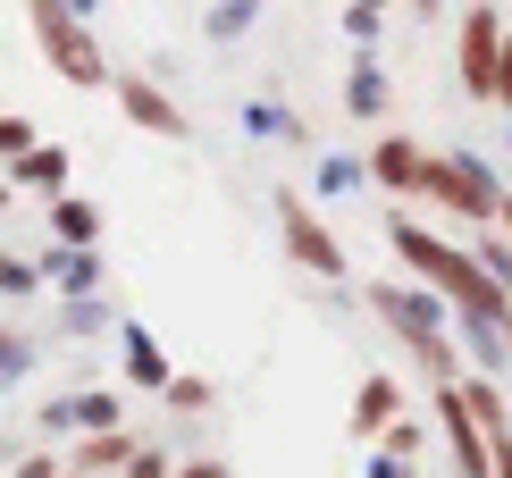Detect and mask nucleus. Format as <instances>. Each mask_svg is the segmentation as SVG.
<instances>
[{"instance_id": "obj_3", "label": "nucleus", "mask_w": 512, "mask_h": 478, "mask_svg": "<svg viewBox=\"0 0 512 478\" xmlns=\"http://www.w3.org/2000/svg\"><path fill=\"white\" fill-rule=\"evenodd\" d=\"M26 17H34V42H42V68L51 76H68L76 93H101V84H110V59H101V42H93V17H76L68 0H26Z\"/></svg>"}, {"instance_id": "obj_35", "label": "nucleus", "mask_w": 512, "mask_h": 478, "mask_svg": "<svg viewBox=\"0 0 512 478\" xmlns=\"http://www.w3.org/2000/svg\"><path fill=\"white\" fill-rule=\"evenodd\" d=\"M412 9H420V17H437V9H445V0H412Z\"/></svg>"}, {"instance_id": "obj_31", "label": "nucleus", "mask_w": 512, "mask_h": 478, "mask_svg": "<svg viewBox=\"0 0 512 478\" xmlns=\"http://www.w3.org/2000/svg\"><path fill=\"white\" fill-rule=\"evenodd\" d=\"M177 478H227V462H177Z\"/></svg>"}, {"instance_id": "obj_16", "label": "nucleus", "mask_w": 512, "mask_h": 478, "mask_svg": "<svg viewBox=\"0 0 512 478\" xmlns=\"http://www.w3.org/2000/svg\"><path fill=\"white\" fill-rule=\"evenodd\" d=\"M345 110H353V118H387V110H395V84L378 76L370 59H353V76H345Z\"/></svg>"}, {"instance_id": "obj_14", "label": "nucleus", "mask_w": 512, "mask_h": 478, "mask_svg": "<svg viewBox=\"0 0 512 478\" xmlns=\"http://www.w3.org/2000/svg\"><path fill=\"white\" fill-rule=\"evenodd\" d=\"M143 437L135 428H93V437H84L76 453H68V470H84V478H101V470H126V453H135Z\"/></svg>"}, {"instance_id": "obj_13", "label": "nucleus", "mask_w": 512, "mask_h": 478, "mask_svg": "<svg viewBox=\"0 0 512 478\" xmlns=\"http://www.w3.org/2000/svg\"><path fill=\"white\" fill-rule=\"evenodd\" d=\"M387 420H403V378H361V395H353V437H378Z\"/></svg>"}, {"instance_id": "obj_6", "label": "nucleus", "mask_w": 512, "mask_h": 478, "mask_svg": "<svg viewBox=\"0 0 512 478\" xmlns=\"http://www.w3.org/2000/svg\"><path fill=\"white\" fill-rule=\"evenodd\" d=\"M496 51H504V17L487 9V0H471V17H462V42H454V68H462V84H471V101L496 93Z\"/></svg>"}, {"instance_id": "obj_21", "label": "nucleus", "mask_w": 512, "mask_h": 478, "mask_svg": "<svg viewBox=\"0 0 512 478\" xmlns=\"http://www.w3.org/2000/svg\"><path fill=\"white\" fill-rule=\"evenodd\" d=\"M252 9H261V0H219V9H210V42H236L252 26Z\"/></svg>"}, {"instance_id": "obj_28", "label": "nucleus", "mask_w": 512, "mask_h": 478, "mask_svg": "<svg viewBox=\"0 0 512 478\" xmlns=\"http://www.w3.org/2000/svg\"><path fill=\"white\" fill-rule=\"evenodd\" d=\"M487 101H496V110H512V26H504V51H496V93H487Z\"/></svg>"}, {"instance_id": "obj_27", "label": "nucleus", "mask_w": 512, "mask_h": 478, "mask_svg": "<svg viewBox=\"0 0 512 478\" xmlns=\"http://www.w3.org/2000/svg\"><path fill=\"white\" fill-rule=\"evenodd\" d=\"M168 411H210V378H168Z\"/></svg>"}, {"instance_id": "obj_18", "label": "nucleus", "mask_w": 512, "mask_h": 478, "mask_svg": "<svg viewBox=\"0 0 512 478\" xmlns=\"http://www.w3.org/2000/svg\"><path fill=\"white\" fill-rule=\"evenodd\" d=\"M244 126H252V135H277V143H311V126L294 118L286 101H252V110H244Z\"/></svg>"}, {"instance_id": "obj_12", "label": "nucleus", "mask_w": 512, "mask_h": 478, "mask_svg": "<svg viewBox=\"0 0 512 478\" xmlns=\"http://www.w3.org/2000/svg\"><path fill=\"white\" fill-rule=\"evenodd\" d=\"M0 177H9V185H26V193H42V202H51V193H68V151H59V143H34V151H17V160L0 168Z\"/></svg>"}, {"instance_id": "obj_34", "label": "nucleus", "mask_w": 512, "mask_h": 478, "mask_svg": "<svg viewBox=\"0 0 512 478\" xmlns=\"http://www.w3.org/2000/svg\"><path fill=\"white\" fill-rule=\"evenodd\" d=\"M353 9H370V17H387V9H395V0H353Z\"/></svg>"}, {"instance_id": "obj_15", "label": "nucleus", "mask_w": 512, "mask_h": 478, "mask_svg": "<svg viewBox=\"0 0 512 478\" xmlns=\"http://www.w3.org/2000/svg\"><path fill=\"white\" fill-rule=\"evenodd\" d=\"M51 244H101V210L84 193H51Z\"/></svg>"}, {"instance_id": "obj_37", "label": "nucleus", "mask_w": 512, "mask_h": 478, "mask_svg": "<svg viewBox=\"0 0 512 478\" xmlns=\"http://www.w3.org/2000/svg\"><path fill=\"white\" fill-rule=\"evenodd\" d=\"M9 193H17V185H9V177H0V210H9Z\"/></svg>"}, {"instance_id": "obj_5", "label": "nucleus", "mask_w": 512, "mask_h": 478, "mask_svg": "<svg viewBox=\"0 0 512 478\" xmlns=\"http://www.w3.org/2000/svg\"><path fill=\"white\" fill-rule=\"evenodd\" d=\"M269 210H277V235H286L294 269H311V277H345V244H336V227L319 219L303 193H269Z\"/></svg>"}, {"instance_id": "obj_8", "label": "nucleus", "mask_w": 512, "mask_h": 478, "mask_svg": "<svg viewBox=\"0 0 512 478\" xmlns=\"http://www.w3.org/2000/svg\"><path fill=\"white\" fill-rule=\"evenodd\" d=\"M42 428L51 437H93V428H126V403L110 386H76V395H51L42 403Z\"/></svg>"}, {"instance_id": "obj_20", "label": "nucleus", "mask_w": 512, "mask_h": 478, "mask_svg": "<svg viewBox=\"0 0 512 478\" xmlns=\"http://www.w3.org/2000/svg\"><path fill=\"white\" fill-rule=\"evenodd\" d=\"M59 328H68V336H101V328H110V302H101V294H76L68 311H59Z\"/></svg>"}, {"instance_id": "obj_1", "label": "nucleus", "mask_w": 512, "mask_h": 478, "mask_svg": "<svg viewBox=\"0 0 512 478\" xmlns=\"http://www.w3.org/2000/svg\"><path fill=\"white\" fill-rule=\"evenodd\" d=\"M387 244L403 252V269H412L429 294L454 302V319H479V328H496V336H504V353H512V294L471 260V244H445V235H429L420 219H403V202L387 210Z\"/></svg>"}, {"instance_id": "obj_22", "label": "nucleus", "mask_w": 512, "mask_h": 478, "mask_svg": "<svg viewBox=\"0 0 512 478\" xmlns=\"http://www.w3.org/2000/svg\"><path fill=\"white\" fill-rule=\"evenodd\" d=\"M42 286V260H17V252H0V294H17V302H26Z\"/></svg>"}, {"instance_id": "obj_7", "label": "nucleus", "mask_w": 512, "mask_h": 478, "mask_svg": "<svg viewBox=\"0 0 512 478\" xmlns=\"http://www.w3.org/2000/svg\"><path fill=\"white\" fill-rule=\"evenodd\" d=\"M110 93H118V110L135 118L143 135H160V143H185V135H194V118H185V110L160 93L152 76H135V68H126V76H110Z\"/></svg>"}, {"instance_id": "obj_17", "label": "nucleus", "mask_w": 512, "mask_h": 478, "mask_svg": "<svg viewBox=\"0 0 512 478\" xmlns=\"http://www.w3.org/2000/svg\"><path fill=\"white\" fill-rule=\"evenodd\" d=\"M42 277H59L68 294H93V286H101V252H93V244H59L51 260H42Z\"/></svg>"}, {"instance_id": "obj_36", "label": "nucleus", "mask_w": 512, "mask_h": 478, "mask_svg": "<svg viewBox=\"0 0 512 478\" xmlns=\"http://www.w3.org/2000/svg\"><path fill=\"white\" fill-rule=\"evenodd\" d=\"M68 9H76V17H93V0H68Z\"/></svg>"}, {"instance_id": "obj_9", "label": "nucleus", "mask_w": 512, "mask_h": 478, "mask_svg": "<svg viewBox=\"0 0 512 478\" xmlns=\"http://www.w3.org/2000/svg\"><path fill=\"white\" fill-rule=\"evenodd\" d=\"M361 168H370V185H387L395 202H420V185H429V143H412V135H378Z\"/></svg>"}, {"instance_id": "obj_26", "label": "nucleus", "mask_w": 512, "mask_h": 478, "mask_svg": "<svg viewBox=\"0 0 512 478\" xmlns=\"http://www.w3.org/2000/svg\"><path fill=\"white\" fill-rule=\"evenodd\" d=\"M42 135H34V126L26 118H17V110H0V160H17V151H34Z\"/></svg>"}, {"instance_id": "obj_23", "label": "nucleus", "mask_w": 512, "mask_h": 478, "mask_svg": "<svg viewBox=\"0 0 512 478\" xmlns=\"http://www.w3.org/2000/svg\"><path fill=\"white\" fill-rule=\"evenodd\" d=\"M353 185H370V168H361V160H345V151L319 160V193H353Z\"/></svg>"}, {"instance_id": "obj_10", "label": "nucleus", "mask_w": 512, "mask_h": 478, "mask_svg": "<svg viewBox=\"0 0 512 478\" xmlns=\"http://www.w3.org/2000/svg\"><path fill=\"white\" fill-rule=\"evenodd\" d=\"M437 420H445V453H454L462 478H487V437L471 420V403H462V378H437Z\"/></svg>"}, {"instance_id": "obj_32", "label": "nucleus", "mask_w": 512, "mask_h": 478, "mask_svg": "<svg viewBox=\"0 0 512 478\" xmlns=\"http://www.w3.org/2000/svg\"><path fill=\"white\" fill-rule=\"evenodd\" d=\"M17 361H26V344H17L9 328H0V369H17Z\"/></svg>"}, {"instance_id": "obj_38", "label": "nucleus", "mask_w": 512, "mask_h": 478, "mask_svg": "<svg viewBox=\"0 0 512 478\" xmlns=\"http://www.w3.org/2000/svg\"><path fill=\"white\" fill-rule=\"evenodd\" d=\"M59 478H84V470H59Z\"/></svg>"}, {"instance_id": "obj_33", "label": "nucleus", "mask_w": 512, "mask_h": 478, "mask_svg": "<svg viewBox=\"0 0 512 478\" xmlns=\"http://www.w3.org/2000/svg\"><path fill=\"white\" fill-rule=\"evenodd\" d=\"M496 227H504V235H512V185H504V210H496Z\"/></svg>"}, {"instance_id": "obj_30", "label": "nucleus", "mask_w": 512, "mask_h": 478, "mask_svg": "<svg viewBox=\"0 0 512 478\" xmlns=\"http://www.w3.org/2000/svg\"><path fill=\"white\" fill-rule=\"evenodd\" d=\"M378 26H387V17H370V9H345V34H353V42H378Z\"/></svg>"}, {"instance_id": "obj_4", "label": "nucleus", "mask_w": 512, "mask_h": 478, "mask_svg": "<svg viewBox=\"0 0 512 478\" xmlns=\"http://www.w3.org/2000/svg\"><path fill=\"white\" fill-rule=\"evenodd\" d=\"M420 202L454 210V219H471V227H496L504 177L479 160V151H429V185H420Z\"/></svg>"}, {"instance_id": "obj_19", "label": "nucleus", "mask_w": 512, "mask_h": 478, "mask_svg": "<svg viewBox=\"0 0 512 478\" xmlns=\"http://www.w3.org/2000/svg\"><path fill=\"white\" fill-rule=\"evenodd\" d=\"M471 260H479V269H487V277H496V286L512 294V235H504V227H479V244H471Z\"/></svg>"}, {"instance_id": "obj_11", "label": "nucleus", "mask_w": 512, "mask_h": 478, "mask_svg": "<svg viewBox=\"0 0 512 478\" xmlns=\"http://www.w3.org/2000/svg\"><path fill=\"white\" fill-rule=\"evenodd\" d=\"M118 361H126V386H135V395H168V378H177V369H168V353H160V336L135 328V319L118 328Z\"/></svg>"}, {"instance_id": "obj_29", "label": "nucleus", "mask_w": 512, "mask_h": 478, "mask_svg": "<svg viewBox=\"0 0 512 478\" xmlns=\"http://www.w3.org/2000/svg\"><path fill=\"white\" fill-rule=\"evenodd\" d=\"M59 470H68V462H59V453H26V462H17L9 478H59Z\"/></svg>"}, {"instance_id": "obj_25", "label": "nucleus", "mask_w": 512, "mask_h": 478, "mask_svg": "<svg viewBox=\"0 0 512 478\" xmlns=\"http://www.w3.org/2000/svg\"><path fill=\"white\" fill-rule=\"evenodd\" d=\"M378 445L403 453V462H420V420H412V411H403V420H387V428H378Z\"/></svg>"}, {"instance_id": "obj_2", "label": "nucleus", "mask_w": 512, "mask_h": 478, "mask_svg": "<svg viewBox=\"0 0 512 478\" xmlns=\"http://www.w3.org/2000/svg\"><path fill=\"white\" fill-rule=\"evenodd\" d=\"M370 311L403 336V353L429 369V378H471V369H462V353H454V336H445V319H454V302H445V294L403 286V277H378V286H370Z\"/></svg>"}, {"instance_id": "obj_24", "label": "nucleus", "mask_w": 512, "mask_h": 478, "mask_svg": "<svg viewBox=\"0 0 512 478\" xmlns=\"http://www.w3.org/2000/svg\"><path fill=\"white\" fill-rule=\"evenodd\" d=\"M126 478H177V453L168 445H135L126 453Z\"/></svg>"}]
</instances>
